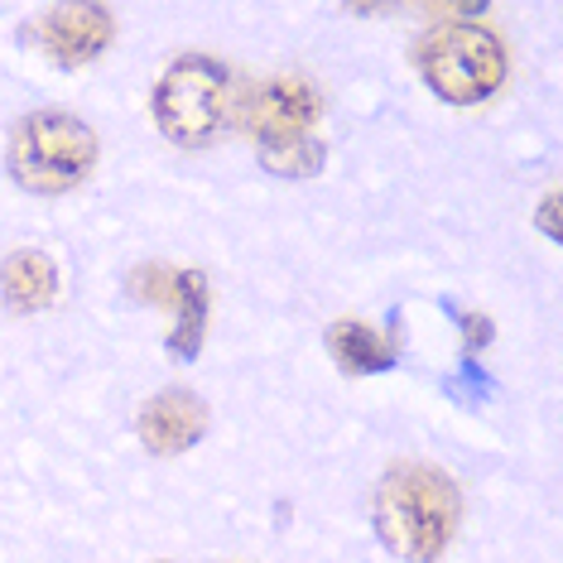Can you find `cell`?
Instances as JSON below:
<instances>
[{"mask_svg": "<svg viewBox=\"0 0 563 563\" xmlns=\"http://www.w3.org/2000/svg\"><path fill=\"white\" fill-rule=\"evenodd\" d=\"M380 544L405 563H433L453 544L463 520V492L448 472L429 463H395L371 501Z\"/></svg>", "mask_w": 563, "mask_h": 563, "instance_id": "1", "label": "cell"}, {"mask_svg": "<svg viewBox=\"0 0 563 563\" xmlns=\"http://www.w3.org/2000/svg\"><path fill=\"white\" fill-rule=\"evenodd\" d=\"M10 178L40 198L78 188L97 169V131L68 111H30L10 131Z\"/></svg>", "mask_w": 563, "mask_h": 563, "instance_id": "2", "label": "cell"}, {"mask_svg": "<svg viewBox=\"0 0 563 563\" xmlns=\"http://www.w3.org/2000/svg\"><path fill=\"white\" fill-rule=\"evenodd\" d=\"M415 63L433 87V97L453 101V107H477V101L496 97L506 82V48L486 24L448 20L419 40Z\"/></svg>", "mask_w": 563, "mask_h": 563, "instance_id": "3", "label": "cell"}, {"mask_svg": "<svg viewBox=\"0 0 563 563\" xmlns=\"http://www.w3.org/2000/svg\"><path fill=\"white\" fill-rule=\"evenodd\" d=\"M227 92H232V73L217 58L208 54L174 58L155 87V101H150L159 135L184 150H202L227 121Z\"/></svg>", "mask_w": 563, "mask_h": 563, "instance_id": "4", "label": "cell"}, {"mask_svg": "<svg viewBox=\"0 0 563 563\" xmlns=\"http://www.w3.org/2000/svg\"><path fill=\"white\" fill-rule=\"evenodd\" d=\"M131 294L174 313L169 352L178 362H194L208 332V275L202 271H164V265H135Z\"/></svg>", "mask_w": 563, "mask_h": 563, "instance_id": "5", "label": "cell"}, {"mask_svg": "<svg viewBox=\"0 0 563 563\" xmlns=\"http://www.w3.org/2000/svg\"><path fill=\"white\" fill-rule=\"evenodd\" d=\"M323 101L303 78H275L265 87H251L241 101V131L255 135L261 145H279V140H299L309 135V125L318 121Z\"/></svg>", "mask_w": 563, "mask_h": 563, "instance_id": "6", "label": "cell"}, {"mask_svg": "<svg viewBox=\"0 0 563 563\" xmlns=\"http://www.w3.org/2000/svg\"><path fill=\"white\" fill-rule=\"evenodd\" d=\"M111 34H117V20H111L107 5H48L40 24H34V40L48 54V63H58V68H82V63H92L101 48L111 44Z\"/></svg>", "mask_w": 563, "mask_h": 563, "instance_id": "7", "label": "cell"}, {"mask_svg": "<svg viewBox=\"0 0 563 563\" xmlns=\"http://www.w3.org/2000/svg\"><path fill=\"white\" fill-rule=\"evenodd\" d=\"M202 429H208V409L188 390H164L140 409V443L155 457L188 453V448L202 439Z\"/></svg>", "mask_w": 563, "mask_h": 563, "instance_id": "8", "label": "cell"}, {"mask_svg": "<svg viewBox=\"0 0 563 563\" xmlns=\"http://www.w3.org/2000/svg\"><path fill=\"white\" fill-rule=\"evenodd\" d=\"M58 294V271L44 251H10L0 265V299L15 313H40Z\"/></svg>", "mask_w": 563, "mask_h": 563, "instance_id": "9", "label": "cell"}, {"mask_svg": "<svg viewBox=\"0 0 563 563\" xmlns=\"http://www.w3.org/2000/svg\"><path fill=\"white\" fill-rule=\"evenodd\" d=\"M328 356L342 371H352V376H380V371H390L400 362V352H395V342L386 332L356 323V318H342V323L328 328Z\"/></svg>", "mask_w": 563, "mask_h": 563, "instance_id": "10", "label": "cell"}, {"mask_svg": "<svg viewBox=\"0 0 563 563\" xmlns=\"http://www.w3.org/2000/svg\"><path fill=\"white\" fill-rule=\"evenodd\" d=\"M323 159H328V150H323V140H313V135L261 145V164L275 178H313L318 169H323Z\"/></svg>", "mask_w": 563, "mask_h": 563, "instance_id": "11", "label": "cell"}, {"mask_svg": "<svg viewBox=\"0 0 563 563\" xmlns=\"http://www.w3.org/2000/svg\"><path fill=\"white\" fill-rule=\"evenodd\" d=\"M457 328H463V342H467V347H472V352H482V347H486V342H492V338H496L492 318H482V313H463V318H457Z\"/></svg>", "mask_w": 563, "mask_h": 563, "instance_id": "12", "label": "cell"}, {"mask_svg": "<svg viewBox=\"0 0 563 563\" xmlns=\"http://www.w3.org/2000/svg\"><path fill=\"white\" fill-rule=\"evenodd\" d=\"M540 222H544V232H549V236H559V227H554V198H549V202H544Z\"/></svg>", "mask_w": 563, "mask_h": 563, "instance_id": "13", "label": "cell"}]
</instances>
